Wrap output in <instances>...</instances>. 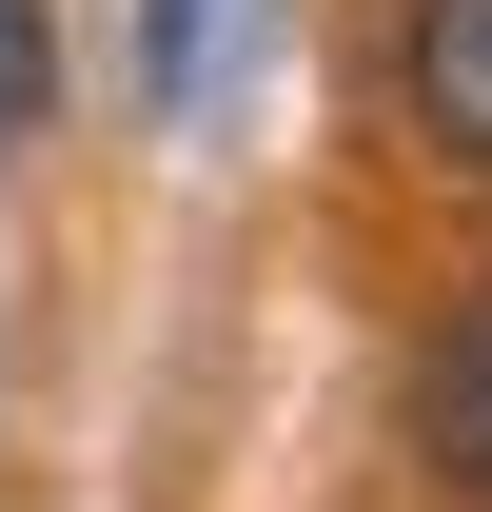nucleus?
<instances>
[{
  "instance_id": "f03ea898",
  "label": "nucleus",
  "mask_w": 492,
  "mask_h": 512,
  "mask_svg": "<svg viewBox=\"0 0 492 512\" xmlns=\"http://www.w3.org/2000/svg\"><path fill=\"white\" fill-rule=\"evenodd\" d=\"M414 473L492 512V276L433 316V355H414Z\"/></svg>"
},
{
  "instance_id": "7ed1b4c3",
  "label": "nucleus",
  "mask_w": 492,
  "mask_h": 512,
  "mask_svg": "<svg viewBox=\"0 0 492 512\" xmlns=\"http://www.w3.org/2000/svg\"><path fill=\"white\" fill-rule=\"evenodd\" d=\"M40 79H60L40 60V0H0V138H40Z\"/></svg>"
},
{
  "instance_id": "20e7f679",
  "label": "nucleus",
  "mask_w": 492,
  "mask_h": 512,
  "mask_svg": "<svg viewBox=\"0 0 492 512\" xmlns=\"http://www.w3.org/2000/svg\"><path fill=\"white\" fill-rule=\"evenodd\" d=\"M197 40H217V0H158V20H138V79H158V99H197Z\"/></svg>"
},
{
  "instance_id": "f257e3e1",
  "label": "nucleus",
  "mask_w": 492,
  "mask_h": 512,
  "mask_svg": "<svg viewBox=\"0 0 492 512\" xmlns=\"http://www.w3.org/2000/svg\"><path fill=\"white\" fill-rule=\"evenodd\" d=\"M394 119L433 178L492 197V0H394Z\"/></svg>"
}]
</instances>
